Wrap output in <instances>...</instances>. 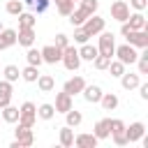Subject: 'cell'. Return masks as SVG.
<instances>
[{"label": "cell", "mask_w": 148, "mask_h": 148, "mask_svg": "<svg viewBox=\"0 0 148 148\" xmlns=\"http://www.w3.org/2000/svg\"><path fill=\"white\" fill-rule=\"evenodd\" d=\"M16 44L21 46H32L35 44V28H18L16 30Z\"/></svg>", "instance_id": "cell-15"}, {"label": "cell", "mask_w": 148, "mask_h": 148, "mask_svg": "<svg viewBox=\"0 0 148 148\" xmlns=\"http://www.w3.org/2000/svg\"><path fill=\"white\" fill-rule=\"evenodd\" d=\"M81 95H83V99L88 102V104H97L99 102V97H102V88L97 86V83H86L83 86V90H81Z\"/></svg>", "instance_id": "cell-14"}, {"label": "cell", "mask_w": 148, "mask_h": 148, "mask_svg": "<svg viewBox=\"0 0 148 148\" xmlns=\"http://www.w3.org/2000/svg\"><path fill=\"white\" fill-rule=\"evenodd\" d=\"M125 123L120 120V118H111V139H113V143L116 146H127V136H125Z\"/></svg>", "instance_id": "cell-4"}, {"label": "cell", "mask_w": 148, "mask_h": 148, "mask_svg": "<svg viewBox=\"0 0 148 148\" xmlns=\"http://www.w3.org/2000/svg\"><path fill=\"white\" fill-rule=\"evenodd\" d=\"M37 23V16L32 12H21L18 14V28H35Z\"/></svg>", "instance_id": "cell-28"}, {"label": "cell", "mask_w": 148, "mask_h": 148, "mask_svg": "<svg viewBox=\"0 0 148 148\" xmlns=\"http://www.w3.org/2000/svg\"><path fill=\"white\" fill-rule=\"evenodd\" d=\"M0 30H2V21H0Z\"/></svg>", "instance_id": "cell-44"}, {"label": "cell", "mask_w": 148, "mask_h": 148, "mask_svg": "<svg viewBox=\"0 0 148 148\" xmlns=\"http://www.w3.org/2000/svg\"><path fill=\"white\" fill-rule=\"evenodd\" d=\"M113 56H116V60H120L125 67H127V65H134V62H136V58H139V53H136V49H134L132 44H123V46H116Z\"/></svg>", "instance_id": "cell-1"}, {"label": "cell", "mask_w": 148, "mask_h": 148, "mask_svg": "<svg viewBox=\"0 0 148 148\" xmlns=\"http://www.w3.org/2000/svg\"><path fill=\"white\" fill-rule=\"evenodd\" d=\"M127 16H130V5L125 0H113L111 2V18L123 23V21H127Z\"/></svg>", "instance_id": "cell-9"}, {"label": "cell", "mask_w": 148, "mask_h": 148, "mask_svg": "<svg viewBox=\"0 0 148 148\" xmlns=\"http://www.w3.org/2000/svg\"><path fill=\"white\" fill-rule=\"evenodd\" d=\"M79 7H81V9H86L88 14H95V12H97V7H99V0H79Z\"/></svg>", "instance_id": "cell-38"}, {"label": "cell", "mask_w": 148, "mask_h": 148, "mask_svg": "<svg viewBox=\"0 0 148 148\" xmlns=\"http://www.w3.org/2000/svg\"><path fill=\"white\" fill-rule=\"evenodd\" d=\"M97 53H99L97 46H95V44H88V42L81 44V49H79V58H81V60H88V62H92Z\"/></svg>", "instance_id": "cell-23"}, {"label": "cell", "mask_w": 148, "mask_h": 148, "mask_svg": "<svg viewBox=\"0 0 148 148\" xmlns=\"http://www.w3.org/2000/svg\"><path fill=\"white\" fill-rule=\"evenodd\" d=\"M130 5H132L136 12H143V9L148 7V0H130Z\"/></svg>", "instance_id": "cell-42"}, {"label": "cell", "mask_w": 148, "mask_h": 148, "mask_svg": "<svg viewBox=\"0 0 148 148\" xmlns=\"http://www.w3.org/2000/svg\"><path fill=\"white\" fill-rule=\"evenodd\" d=\"M60 62L65 65V69H69V72H76V69L81 67L79 49H74V46H65V49H62V58H60Z\"/></svg>", "instance_id": "cell-2"}, {"label": "cell", "mask_w": 148, "mask_h": 148, "mask_svg": "<svg viewBox=\"0 0 148 148\" xmlns=\"http://www.w3.org/2000/svg\"><path fill=\"white\" fill-rule=\"evenodd\" d=\"M109 72H111V76H116V79H120V74L125 72V65L120 62V60H111L109 62V67H106Z\"/></svg>", "instance_id": "cell-36"}, {"label": "cell", "mask_w": 148, "mask_h": 148, "mask_svg": "<svg viewBox=\"0 0 148 148\" xmlns=\"http://www.w3.org/2000/svg\"><path fill=\"white\" fill-rule=\"evenodd\" d=\"M65 120H67V125H69V127H79V125H81V120H83V116H81V111H76V109L72 106L69 111H65Z\"/></svg>", "instance_id": "cell-30"}, {"label": "cell", "mask_w": 148, "mask_h": 148, "mask_svg": "<svg viewBox=\"0 0 148 148\" xmlns=\"http://www.w3.org/2000/svg\"><path fill=\"white\" fill-rule=\"evenodd\" d=\"M60 146L62 148H69V146H74V130L69 127V125H65L62 130H60Z\"/></svg>", "instance_id": "cell-27"}, {"label": "cell", "mask_w": 148, "mask_h": 148, "mask_svg": "<svg viewBox=\"0 0 148 148\" xmlns=\"http://www.w3.org/2000/svg\"><path fill=\"white\" fill-rule=\"evenodd\" d=\"M143 134H146V125H143L141 120H134V123H130V127H125L127 143H136V141H141Z\"/></svg>", "instance_id": "cell-8"}, {"label": "cell", "mask_w": 148, "mask_h": 148, "mask_svg": "<svg viewBox=\"0 0 148 148\" xmlns=\"http://www.w3.org/2000/svg\"><path fill=\"white\" fill-rule=\"evenodd\" d=\"M14 139L21 143V148H28V146H32V143H35L32 127H25V125H21V123H18V127L14 130Z\"/></svg>", "instance_id": "cell-7"}, {"label": "cell", "mask_w": 148, "mask_h": 148, "mask_svg": "<svg viewBox=\"0 0 148 148\" xmlns=\"http://www.w3.org/2000/svg\"><path fill=\"white\" fill-rule=\"evenodd\" d=\"M53 44H56L58 49H65V46H69V37H67L65 32H58V35H56V42H53Z\"/></svg>", "instance_id": "cell-40"}, {"label": "cell", "mask_w": 148, "mask_h": 148, "mask_svg": "<svg viewBox=\"0 0 148 148\" xmlns=\"http://www.w3.org/2000/svg\"><path fill=\"white\" fill-rule=\"evenodd\" d=\"M2 74H5V79H7L9 83H14V81H18V76H21V69H18L16 65H7V67L2 69Z\"/></svg>", "instance_id": "cell-33"}, {"label": "cell", "mask_w": 148, "mask_h": 148, "mask_svg": "<svg viewBox=\"0 0 148 148\" xmlns=\"http://www.w3.org/2000/svg\"><path fill=\"white\" fill-rule=\"evenodd\" d=\"M125 39L134 49H148V30H132Z\"/></svg>", "instance_id": "cell-10"}, {"label": "cell", "mask_w": 148, "mask_h": 148, "mask_svg": "<svg viewBox=\"0 0 148 148\" xmlns=\"http://www.w3.org/2000/svg\"><path fill=\"white\" fill-rule=\"evenodd\" d=\"M37 88H39L42 92H51V90L56 88V79H53L51 74H39V76H37Z\"/></svg>", "instance_id": "cell-24"}, {"label": "cell", "mask_w": 148, "mask_h": 148, "mask_svg": "<svg viewBox=\"0 0 148 148\" xmlns=\"http://www.w3.org/2000/svg\"><path fill=\"white\" fill-rule=\"evenodd\" d=\"M97 143L99 141L95 134H76L74 136V146H79V148H95Z\"/></svg>", "instance_id": "cell-22"}, {"label": "cell", "mask_w": 148, "mask_h": 148, "mask_svg": "<svg viewBox=\"0 0 148 148\" xmlns=\"http://www.w3.org/2000/svg\"><path fill=\"white\" fill-rule=\"evenodd\" d=\"M111 60H113V58H109V56H102V53H97V56H95V60H92V65H95V69H106Z\"/></svg>", "instance_id": "cell-37"}, {"label": "cell", "mask_w": 148, "mask_h": 148, "mask_svg": "<svg viewBox=\"0 0 148 148\" xmlns=\"http://www.w3.org/2000/svg\"><path fill=\"white\" fill-rule=\"evenodd\" d=\"M12 95H14L12 83H9L7 79H2V81H0V109L7 106V104H12Z\"/></svg>", "instance_id": "cell-21"}, {"label": "cell", "mask_w": 148, "mask_h": 148, "mask_svg": "<svg viewBox=\"0 0 148 148\" xmlns=\"http://www.w3.org/2000/svg\"><path fill=\"white\" fill-rule=\"evenodd\" d=\"M88 39H90V35H88L81 25H76V28H74V42H76V44H86Z\"/></svg>", "instance_id": "cell-39"}, {"label": "cell", "mask_w": 148, "mask_h": 148, "mask_svg": "<svg viewBox=\"0 0 148 148\" xmlns=\"http://www.w3.org/2000/svg\"><path fill=\"white\" fill-rule=\"evenodd\" d=\"M56 2H60V0H56Z\"/></svg>", "instance_id": "cell-45"}, {"label": "cell", "mask_w": 148, "mask_h": 148, "mask_svg": "<svg viewBox=\"0 0 148 148\" xmlns=\"http://www.w3.org/2000/svg\"><path fill=\"white\" fill-rule=\"evenodd\" d=\"M74 2H79V0H74Z\"/></svg>", "instance_id": "cell-46"}, {"label": "cell", "mask_w": 148, "mask_h": 148, "mask_svg": "<svg viewBox=\"0 0 148 148\" xmlns=\"http://www.w3.org/2000/svg\"><path fill=\"white\" fill-rule=\"evenodd\" d=\"M5 9H7V14L18 16V14L23 12V0H9V2L5 5Z\"/></svg>", "instance_id": "cell-34"}, {"label": "cell", "mask_w": 148, "mask_h": 148, "mask_svg": "<svg viewBox=\"0 0 148 148\" xmlns=\"http://www.w3.org/2000/svg\"><path fill=\"white\" fill-rule=\"evenodd\" d=\"M97 104H102V109L104 111H116L118 109V104H120V99H118V95L116 92H102V97H99V102Z\"/></svg>", "instance_id": "cell-20"}, {"label": "cell", "mask_w": 148, "mask_h": 148, "mask_svg": "<svg viewBox=\"0 0 148 148\" xmlns=\"http://www.w3.org/2000/svg\"><path fill=\"white\" fill-rule=\"evenodd\" d=\"M0 116H2V120H5V123L14 125V123L18 120V106H12V104H7V106H2V109H0Z\"/></svg>", "instance_id": "cell-25"}, {"label": "cell", "mask_w": 148, "mask_h": 148, "mask_svg": "<svg viewBox=\"0 0 148 148\" xmlns=\"http://www.w3.org/2000/svg\"><path fill=\"white\" fill-rule=\"evenodd\" d=\"M139 83H141V74H139V72H136V74H132V72H123V74H120V86H123L125 90H134Z\"/></svg>", "instance_id": "cell-19"}, {"label": "cell", "mask_w": 148, "mask_h": 148, "mask_svg": "<svg viewBox=\"0 0 148 148\" xmlns=\"http://www.w3.org/2000/svg\"><path fill=\"white\" fill-rule=\"evenodd\" d=\"M53 116H56L53 104H39V106H37V118H42V120H51Z\"/></svg>", "instance_id": "cell-32"}, {"label": "cell", "mask_w": 148, "mask_h": 148, "mask_svg": "<svg viewBox=\"0 0 148 148\" xmlns=\"http://www.w3.org/2000/svg\"><path fill=\"white\" fill-rule=\"evenodd\" d=\"M88 16H90V14H88L86 9H81V7H76V9H72V14H69L67 18H69V23H72V25L76 28V25H83V21H86Z\"/></svg>", "instance_id": "cell-26"}, {"label": "cell", "mask_w": 148, "mask_h": 148, "mask_svg": "<svg viewBox=\"0 0 148 148\" xmlns=\"http://www.w3.org/2000/svg\"><path fill=\"white\" fill-rule=\"evenodd\" d=\"M39 51H42V60L49 62V65H56V62H60V58H62V49H58L56 44H49V46H44V49H39Z\"/></svg>", "instance_id": "cell-11"}, {"label": "cell", "mask_w": 148, "mask_h": 148, "mask_svg": "<svg viewBox=\"0 0 148 148\" xmlns=\"http://www.w3.org/2000/svg\"><path fill=\"white\" fill-rule=\"evenodd\" d=\"M97 51L102 56H109L113 58V51H116V42H113V35L111 32H99V39H97Z\"/></svg>", "instance_id": "cell-5"}, {"label": "cell", "mask_w": 148, "mask_h": 148, "mask_svg": "<svg viewBox=\"0 0 148 148\" xmlns=\"http://www.w3.org/2000/svg\"><path fill=\"white\" fill-rule=\"evenodd\" d=\"M37 76H39V67H35V65H28V67L21 69V79L28 81V83H35Z\"/></svg>", "instance_id": "cell-29"}, {"label": "cell", "mask_w": 148, "mask_h": 148, "mask_svg": "<svg viewBox=\"0 0 148 148\" xmlns=\"http://www.w3.org/2000/svg\"><path fill=\"white\" fill-rule=\"evenodd\" d=\"M35 120H37V106H35L32 102H23L21 109H18V120H16V123H21V125H25V127H32Z\"/></svg>", "instance_id": "cell-3"}, {"label": "cell", "mask_w": 148, "mask_h": 148, "mask_svg": "<svg viewBox=\"0 0 148 148\" xmlns=\"http://www.w3.org/2000/svg\"><path fill=\"white\" fill-rule=\"evenodd\" d=\"M90 37H95V35H99L102 30H104V18L102 16H97V14H90L86 21H83V25H81Z\"/></svg>", "instance_id": "cell-6"}, {"label": "cell", "mask_w": 148, "mask_h": 148, "mask_svg": "<svg viewBox=\"0 0 148 148\" xmlns=\"http://www.w3.org/2000/svg\"><path fill=\"white\" fill-rule=\"evenodd\" d=\"M136 88H139V95H141V99L146 102V99H148V83H139Z\"/></svg>", "instance_id": "cell-43"}, {"label": "cell", "mask_w": 148, "mask_h": 148, "mask_svg": "<svg viewBox=\"0 0 148 148\" xmlns=\"http://www.w3.org/2000/svg\"><path fill=\"white\" fill-rule=\"evenodd\" d=\"M56 7H58V14L69 16L72 9H74V0H60V2H56Z\"/></svg>", "instance_id": "cell-35"}, {"label": "cell", "mask_w": 148, "mask_h": 148, "mask_svg": "<svg viewBox=\"0 0 148 148\" xmlns=\"http://www.w3.org/2000/svg\"><path fill=\"white\" fill-rule=\"evenodd\" d=\"M127 25H130L132 30H148V21H146L143 12H134V14H130V16H127Z\"/></svg>", "instance_id": "cell-18"}, {"label": "cell", "mask_w": 148, "mask_h": 148, "mask_svg": "<svg viewBox=\"0 0 148 148\" xmlns=\"http://www.w3.org/2000/svg\"><path fill=\"white\" fill-rule=\"evenodd\" d=\"M46 7H49V0H32V9H35L37 14L46 12Z\"/></svg>", "instance_id": "cell-41"}, {"label": "cell", "mask_w": 148, "mask_h": 148, "mask_svg": "<svg viewBox=\"0 0 148 148\" xmlns=\"http://www.w3.org/2000/svg\"><path fill=\"white\" fill-rule=\"evenodd\" d=\"M92 134L97 136V141L109 139V134H111V118H102V120H97L95 127H92Z\"/></svg>", "instance_id": "cell-16"}, {"label": "cell", "mask_w": 148, "mask_h": 148, "mask_svg": "<svg viewBox=\"0 0 148 148\" xmlns=\"http://www.w3.org/2000/svg\"><path fill=\"white\" fill-rule=\"evenodd\" d=\"M16 44V30L12 28H2L0 30V51H7Z\"/></svg>", "instance_id": "cell-17"}, {"label": "cell", "mask_w": 148, "mask_h": 148, "mask_svg": "<svg viewBox=\"0 0 148 148\" xmlns=\"http://www.w3.org/2000/svg\"><path fill=\"white\" fill-rule=\"evenodd\" d=\"M25 60H28V65H35V67H39L44 60H42V51H37V49H32V46H28V53H25Z\"/></svg>", "instance_id": "cell-31"}, {"label": "cell", "mask_w": 148, "mask_h": 148, "mask_svg": "<svg viewBox=\"0 0 148 148\" xmlns=\"http://www.w3.org/2000/svg\"><path fill=\"white\" fill-rule=\"evenodd\" d=\"M74 106V102H72V95L69 92H56V104H53V109H56V113H65V111H69Z\"/></svg>", "instance_id": "cell-13"}, {"label": "cell", "mask_w": 148, "mask_h": 148, "mask_svg": "<svg viewBox=\"0 0 148 148\" xmlns=\"http://www.w3.org/2000/svg\"><path fill=\"white\" fill-rule=\"evenodd\" d=\"M83 86H86V79H83L81 74H76V76H72V79H67V81H65L62 90H65V92H69V95L74 97V95H79V92L83 90Z\"/></svg>", "instance_id": "cell-12"}]
</instances>
